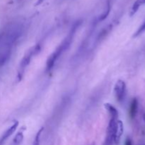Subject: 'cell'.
I'll return each mask as SVG.
<instances>
[{
    "label": "cell",
    "instance_id": "cell-8",
    "mask_svg": "<svg viewBox=\"0 0 145 145\" xmlns=\"http://www.w3.org/2000/svg\"><path fill=\"white\" fill-rule=\"evenodd\" d=\"M137 110H138V101L136 98H134L132 100L131 103H130V110H129V115L132 119L135 118L137 113Z\"/></svg>",
    "mask_w": 145,
    "mask_h": 145
},
{
    "label": "cell",
    "instance_id": "cell-3",
    "mask_svg": "<svg viewBox=\"0 0 145 145\" xmlns=\"http://www.w3.org/2000/svg\"><path fill=\"white\" fill-rule=\"evenodd\" d=\"M11 52V39L6 35H0V65L5 62Z\"/></svg>",
    "mask_w": 145,
    "mask_h": 145
},
{
    "label": "cell",
    "instance_id": "cell-4",
    "mask_svg": "<svg viewBox=\"0 0 145 145\" xmlns=\"http://www.w3.org/2000/svg\"><path fill=\"white\" fill-rule=\"evenodd\" d=\"M114 93L118 101L122 102L125 99L126 94V84L124 81L119 79L114 86Z\"/></svg>",
    "mask_w": 145,
    "mask_h": 145
},
{
    "label": "cell",
    "instance_id": "cell-6",
    "mask_svg": "<svg viewBox=\"0 0 145 145\" xmlns=\"http://www.w3.org/2000/svg\"><path fill=\"white\" fill-rule=\"evenodd\" d=\"M123 131H124V127H123V122L121 120H118L117 123H116V130H115L114 140H113V142L116 144H118L120 143V139L123 134Z\"/></svg>",
    "mask_w": 145,
    "mask_h": 145
},
{
    "label": "cell",
    "instance_id": "cell-13",
    "mask_svg": "<svg viewBox=\"0 0 145 145\" xmlns=\"http://www.w3.org/2000/svg\"><path fill=\"white\" fill-rule=\"evenodd\" d=\"M42 130H43V128H41L40 129L39 131L38 132L36 136H35V140H34L33 144V145H40V136H41V134H42Z\"/></svg>",
    "mask_w": 145,
    "mask_h": 145
},
{
    "label": "cell",
    "instance_id": "cell-5",
    "mask_svg": "<svg viewBox=\"0 0 145 145\" xmlns=\"http://www.w3.org/2000/svg\"><path fill=\"white\" fill-rule=\"evenodd\" d=\"M118 119L116 118H111L109 121L108 125L107 128V135H106V145H111L112 143L113 142V140H114V134H115V130H116V123H117Z\"/></svg>",
    "mask_w": 145,
    "mask_h": 145
},
{
    "label": "cell",
    "instance_id": "cell-7",
    "mask_svg": "<svg viewBox=\"0 0 145 145\" xmlns=\"http://www.w3.org/2000/svg\"><path fill=\"white\" fill-rule=\"evenodd\" d=\"M18 125V122L16 121L15 123H14V124H13L12 125H11V127L8 129V130H7V131L4 133V135H2V137L0 138V145H2L3 144H4V142H5L6 140H7V139H8V137H9L10 136H11V135H12L13 133L16 131V130Z\"/></svg>",
    "mask_w": 145,
    "mask_h": 145
},
{
    "label": "cell",
    "instance_id": "cell-2",
    "mask_svg": "<svg viewBox=\"0 0 145 145\" xmlns=\"http://www.w3.org/2000/svg\"><path fill=\"white\" fill-rule=\"evenodd\" d=\"M40 50V47L39 45H36L35 46H34L33 48H31V50H29L25 53V55H24V58H23L22 60L21 61V63H20V66L18 71V75H17L18 79H19V81L22 79L24 70H25V67L29 65L32 57L33 56V55H36L38 52H39Z\"/></svg>",
    "mask_w": 145,
    "mask_h": 145
},
{
    "label": "cell",
    "instance_id": "cell-12",
    "mask_svg": "<svg viewBox=\"0 0 145 145\" xmlns=\"http://www.w3.org/2000/svg\"><path fill=\"white\" fill-rule=\"evenodd\" d=\"M110 2H108L107 8H106V11L101 14V16L100 18H99V20H100V21H103V20H104L105 18H107L109 13H110Z\"/></svg>",
    "mask_w": 145,
    "mask_h": 145
},
{
    "label": "cell",
    "instance_id": "cell-16",
    "mask_svg": "<svg viewBox=\"0 0 145 145\" xmlns=\"http://www.w3.org/2000/svg\"><path fill=\"white\" fill-rule=\"evenodd\" d=\"M44 0H38V1H37V3L35 4V6H38V5H39V4H40Z\"/></svg>",
    "mask_w": 145,
    "mask_h": 145
},
{
    "label": "cell",
    "instance_id": "cell-10",
    "mask_svg": "<svg viewBox=\"0 0 145 145\" xmlns=\"http://www.w3.org/2000/svg\"><path fill=\"white\" fill-rule=\"evenodd\" d=\"M144 4H145V0H136L135 2L133 4L131 9H130V16H134L135 14L137 13V11H138L140 7H141L142 5H144Z\"/></svg>",
    "mask_w": 145,
    "mask_h": 145
},
{
    "label": "cell",
    "instance_id": "cell-14",
    "mask_svg": "<svg viewBox=\"0 0 145 145\" xmlns=\"http://www.w3.org/2000/svg\"><path fill=\"white\" fill-rule=\"evenodd\" d=\"M144 31H145V21L142 24V25L140 27V28H139V29L137 30V32H136L135 34L134 35V37L138 36L139 35H140L141 33H142Z\"/></svg>",
    "mask_w": 145,
    "mask_h": 145
},
{
    "label": "cell",
    "instance_id": "cell-17",
    "mask_svg": "<svg viewBox=\"0 0 145 145\" xmlns=\"http://www.w3.org/2000/svg\"><path fill=\"white\" fill-rule=\"evenodd\" d=\"M143 119H144V122H145V114L144 115V116H143Z\"/></svg>",
    "mask_w": 145,
    "mask_h": 145
},
{
    "label": "cell",
    "instance_id": "cell-1",
    "mask_svg": "<svg viewBox=\"0 0 145 145\" xmlns=\"http://www.w3.org/2000/svg\"><path fill=\"white\" fill-rule=\"evenodd\" d=\"M74 33V31H72V32H71L70 34L68 35L67 38H65V40H64L63 42H62V43L57 48L56 50L48 57L46 63L47 71H50L52 69V67H53L54 65H55L57 59L59 58V57L60 56V55H62L68 48H69V46L70 45L71 42H72V38H73Z\"/></svg>",
    "mask_w": 145,
    "mask_h": 145
},
{
    "label": "cell",
    "instance_id": "cell-9",
    "mask_svg": "<svg viewBox=\"0 0 145 145\" xmlns=\"http://www.w3.org/2000/svg\"><path fill=\"white\" fill-rule=\"evenodd\" d=\"M104 106H105V108L107 110V111L108 112L109 114H110V118H111L118 119V111L117 109H116L113 105L107 103H105Z\"/></svg>",
    "mask_w": 145,
    "mask_h": 145
},
{
    "label": "cell",
    "instance_id": "cell-15",
    "mask_svg": "<svg viewBox=\"0 0 145 145\" xmlns=\"http://www.w3.org/2000/svg\"><path fill=\"white\" fill-rule=\"evenodd\" d=\"M125 145H132L131 140H130V138H128V137H127V138L126 139L125 144Z\"/></svg>",
    "mask_w": 145,
    "mask_h": 145
},
{
    "label": "cell",
    "instance_id": "cell-11",
    "mask_svg": "<svg viewBox=\"0 0 145 145\" xmlns=\"http://www.w3.org/2000/svg\"><path fill=\"white\" fill-rule=\"evenodd\" d=\"M24 140V133L23 132H18L13 140V144L19 145Z\"/></svg>",
    "mask_w": 145,
    "mask_h": 145
}]
</instances>
